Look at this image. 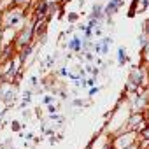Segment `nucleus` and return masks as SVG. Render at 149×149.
Masks as SVG:
<instances>
[{
    "label": "nucleus",
    "mask_w": 149,
    "mask_h": 149,
    "mask_svg": "<svg viewBox=\"0 0 149 149\" xmlns=\"http://www.w3.org/2000/svg\"><path fill=\"white\" fill-rule=\"evenodd\" d=\"M70 47H72V49H77V47H79V40H77V39H74V40L70 42Z\"/></svg>",
    "instance_id": "nucleus-1"
},
{
    "label": "nucleus",
    "mask_w": 149,
    "mask_h": 149,
    "mask_svg": "<svg viewBox=\"0 0 149 149\" xmlns=\"http://www.w3.org/2000/svg\"><path fill=\"white\" fill-rule=\"evenodd\" d=\"M123 60H125V56H123V49H119V61L123 63Z\"/></svg>",
    "instance_id": "nucleus-2"
}]
</instances>
